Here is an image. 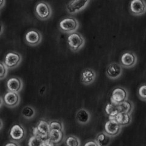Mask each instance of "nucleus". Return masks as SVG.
<instances>
[{
    "mask_svg": "<svg viewBox=\"0 0 146 146\" xmlns=\"http://www.w3.org/2000/svg\"><path fill=\"white\" fill-rule=\"evenodd\" d=\"M68 44L72 52H78L84 46L85 38L80 33L74 32L68 35Z\"/></svg>",
    "mask_w": 146,
    "mask_h": 146,
    "instance_id": "f257e3e1",
    "label": "nucleus"
},
{
    "mask_svg": "<svg viewBox=\"0 0 146 146\" xmlns=\"http://www.w3.org/2000/svg\"><path fill=\"white\" fill-rule=\"evenodd\" d=\"M59 29L63 33L71 34L76 32L79 27V23L73 17L63 18L59 23Z\"/></svg>",
    "mask_w": 146,
    "mask_h": 146,
    "instance_id": "f03ea898",
    "label": "nucleus"
},
{
    "mask_svg": "<svg viewBox=\"0 0 146 146\" xmlns=\"http://www.w3.org/2000/svg\"><path fill=\"white\" fill-rule=\"evenodd\" d=\"M35 15L40 20H47L51 18L52 11L49 4L44 1L36 4L35 9Z\"/></svg>",
    "mask_w": 146,
    "mask_h": 146,
    "instance_id": "7ed1b4c3",
    "label": "nucleus"
},
{
    "mask_svg": "<svg viewBox=\"0 0 146 146\" xmlns=\"http://www.w3.org/2000/svg\"><path fill=\"white\" fill-rule=\"evenodd\" d=\"M51 130L49 122L44 120H40L37 125L33 129V134L43 141L49 139V133Z\"/></svg>",
    "mask_w": 146,
    "mask_h": 146,
    "instance_id": "20e7f679",
    "label": "nucleus"
},
{
    "mask_svg": "<svg viewBox=\"0 0 146 146\" xmlns=\"http://www.w3.org/2000/svg\"><path fill=\"white\" fill-rule=\"evenodd\" d=\"M22 60L21 54L15 51H10L6 54L4 63L9 69H14L20 65Z\"/></svg>",
    "mask_w": 146,
    "mask_h": 146,
    "instance_id": "39448f33",
    "label": "nucleus"
},
{
    "mask_svg": "<svg viewBox=\"0 0 146 146\" xmlns=\"http://www.w3.org/2000/svg\"><path fill=\"white\" fill-rule=\"evenodd\" d=\"M90 0H71L66 5V11L70 14H75L88 6Z\"/></svg>",
    "mask_w": 146,
    "mask_h": 146,
    "instance_id": "423d86ee",
    "label": "nucleus"
},
{
    "mask_svg": "<svg viewBox=\"0 0 146 146\" xmlns=\"http://www.w3.org/2000/svg\"><path fill=\"white\" fill-rule=\"evenodd\" d=\"M122 127L117 122L115 118H110L104 125V131L112 138L121 133Z\"/></svg>",
    "mask_w": 146,
    "mask_h": 146,
    "instance_id": "0eeeda50",
    "label": "nucleus"
},
{
    "mask_svg": "<svg viewBox=\"0 0 146 146\" xmlns=\"http://www.w3.org/2000/svg\"><path fill=\"white\" fill-rule=\"evenodd\" d=\"M129 93L127 90L122 86H117L112 91L110 97L111 103L117 105L128 99Z\"/></svg>",
    "mask_w": 146,
    "mask_h": 146,
    "instance_id": "6e6552de",
    "label": "nucleus"
},
{
    "mask_svg": "<svg viewBox=\"0 0 146 146\" xmlns=\"http://www.w3.org/2000/svg\"><path fill=\"white\" fill-rule=\"evenodd\" d=\"M129 9L131 15H143L146 12V2L144 0H131L130 3Z\"/></svg>",
    "mask_w": 146,
    "mask_h": 146,
    "instance_id": "1a4fd4ad",
    "label": "nucleus"
},
{
    "mask_svg": "<svg viewBox=\"0 0 146 146\" xmlns=\"http://www.w3.org/2000/svg\"><path fill=\"white\" fill-rule=\"evenodd\" d=\"M120 63L112 62L107 66L106 75L108 78L111 80H116L122 76L123 69Z\"/></svg>",
    "mask_w": 146,
    "mask_h": 146,
    "instance_id": "9d476101",
    "label": "nucleus"
},
{
    "mask_svg": "<svg viewBox=\"0 0 146 146\" xmlns=\"http://www.w3.org/2000/svg\"><path fill=\"white\" fill-rule=\"evenodd\" d=\"M138 58L136 55L131 51H127L122 54L120 59V64L123 68H131L137 63Z\"/></svg>",
    "mask_w": 146,
    "mask_h": 146,
    "instance_id": "9b49d317",
    "label": "nucleus"
},
{
    "mask_svg": "<svg viewBox=\"0 0 146 146\" xmlns=\"http://www.w3.org/2000/svg\"><path fill=\"white\" fill-rule=\"evenodd\" d=\"M4 104L8 108H15L20 103V96L18 93L8 91L4 95Z\"/></svg>",
    "mask_w": 146,
    "mask_h": 146,
    "instance_id": "f8f14e48",
    "label": "nucleus"
},
{
    "mask_svg": "<svg viewBox=\"0 0 146 146\" xmlns=\"http://www.w3.org/2000/svg\"><path fill=\"white\" fill-rule=\"evenodd\" d=\"M42 40V35L40 32L35 29H32L29 31L26 34L25 41L26 43L31 46H35L38 45Z\"/></svg>",
    "mask_w": 146,
    "mask_h": 146,
    "instance_id": "ddd939ff",
    "label": "nucleus"
},
{
    "mask_svg": "<svg viewBox=\"0 0 146 146\" xmlns=\"http://www.w3.org/2000/svg\"><path fill=\"white\" fill-rule=\"evenodd\" d=\"M9 135L12 140L20 142L24 139L26 135V130L21 124H15L11 127Z\"/></svg>",
    "mask_w": 146,
    "mask_h": 146,
    "instance_id": "4468645a",
    "label": "nucleus"
},
{
    "mask_svg": "<svg viewBox=\"0 0 146 146\" xmlns=\"http://www.w3.org/2000/svg\"><path fill=\"white\" fill-rule=\"evenodd\" d=\"M96 72L91 68H85L82 71L80 82L85 85L92 84L96 78Z\"/></svg>",
    "mask_w": 146,
    "mask_h": 146,
    "instance_id": "2eb2a0df",
    "label": "nucleus"
},
{
    "mask_svg": "<svg viewBox=\"0 0 146 146\" xmlns=\"http://www.w3.org/2000/svg\"><path fill=\"white\" fill-rule=\"evenodd\" d=\"M6 87L8 91L19 93L23 87V82L18 77H12L6 82Z\"/></svg>",
    "mask_w": 146,
    "mask_h": 146,
    "instance_id": "dca6fc26",
    "label": "nucleus"
},
{
    "mask_svg": "<svg viewBox=\"0 0 146 146\" xmlns=\"http://www.w3.org/2000/svg\"><path fill=\"white\" fill-rule=\"evenodd\" d=\"M76 119L79 124L86 125L88 124L91 120V115L87 110L82 108L77 111Z\"/></svg>",
    "mask_w": 146,
    "mask_h": 146,
    "instance_id": "f3484780",
    "label": "nucleus"
},
{
    "mask_svg": "<svg viewBox=\"0 0 146 146\" xmlns=\"http://www.w3.org/2000/svg\"><path fill=\"white\" fill-rule=\"evenodd\" d=\"M117 122L122 127L130 125L132 122V117L130 113L119 112L115 117Z\"/></svg>",
    "mask_w": 146,
    "mask_h": 146,
    "instance_id": "a211bd4d",
    "label": "nucleus"
},
{
    "mask_svg": "<svg viewBox=\"0 0 146 146\" xmlns=\"http://www.w3.org/2000/svg\"><path fill=\"white\" fill-rule=\"evenodd\" d=\"M98 146H107L111 144L112 137L107 134L105 131L98 133L95 138Z\"/></svg>",
    "mask_w": 146,
    "mask_h": 146,
    "instance_id": "6ab92c4d",
    "label": "nucleus"
},
{
    "mask_svg": "<svg viewBox=\"0 0 146 146\" xmlns=\"http://www.w3.org/2000/svg\"><path fill=\"white\" fill-rule=\"evenodd\" d=\"M63 131L56 129H51L49 133V139L53 144H57L63 140Z\"/></svg>",
    "mask_w": 146,
    "mask_h": 146,
    "instance_id": "aec40b11",
    "label": "nucleus"
},
{
    "mask_svg": "<svg viewBox=\"0 0 146 146\" xmlns=\"http://www.w3.org/2000/svg\"><path fill=\"white\" fill-rule=\"evenodd\" d=\"M119 111L131 113L134 109V105L133 102H131L129 100H125L117 105Z\"/></svg>",
    "mask_w": 146,
    "mask_h": 146,
    "instance_id": "412c9836",
    "label": "nucleus"
},
{
    "mask_svg": "<svg viewBox=\"0 0 146 146\" xmlns=\"http://www.w3.org/2000/svg\"><path fill=\"white\" fill-rule=\"evenodd\" d=\"M105 111L109 119L115 118L117 114L119 113L117 105L112 103H109L107 105Z\"/></svg>",
    "mask_w": 146,
    "mask_h": 146,
    "instance_id": "4be33fe9",
    "label": "nucleus"
},
{
    "mask_svg": "<svg viewBox=\"0 0 146 146\" xmlns=\"http://www.w3.org/2000/svg\"><path fill=\"white\" fill-rule=\"evenodd\" d=\"M36 111L34 107L30 106L24 107L21 110V115L26 119H32L35 116Z\"/></svg>",
    "mask_w": 146,
    "mask_h": 146,
    "instance_id": "5701e85b",
    "label": "nucleus"
},
{
    "mask_svg": "<svg viewBox=\"0 0 146 146\" xmlns=\"http://www.w3.org/2000/svg\"><path fill=\"white\" fill-rule=\"evenodd\" d=\"M65 143L66 145L69 146H80L81 144L79 138L74 135H70L66 137Z\"/></svg>",
    "mask_w": 146,
    "mask_h": 146,
    "instance_id": "b1692460",
    "label": "nucleus"
},
{
    "mask_svg": "<svg viewBox=\"0 0 146 146\" xmlns=\"http://www.w3.org/2000/svg\"><path fill=\"white\" fill-rule=\"evenodd\" d=\"M49 124L51 129H56L64 131V125L62 121L58 120H53L49 121Z\"/></svg>",
    "mask_w": 146,
    "mask_h": 146,
    "instance_id": "393cba45",
    "label": "nucleus"
},
{
    "mask_svg": "<svg viewBox=\"0 0 146 146\" xmlns=\"http://www.w3.org/2000/svg\"><path fill=\"white\" fill-rule=\"evenodd\" d=\"M43 141L38 137L36 136H32L29 139L28 145L29 146H42Z\"/></svg>",
    "mask_w": 146,
    "mask_h": 146,
    "instance_id": "a878e982",
    "label": "nucleus"
},
{
    "mask_svg": "<svg viewBox=\"0 0 146 146\" xmlns=\"http://www.w3.org/2000/svg\"><path fill=\"white\" fill-rule=\"evenodd\" d=\"M138 96L141 100L146 102V84H143L139 86Z\"/></svg>",
    "mask_w": 146,
    "mask_h": 146,
    "instance_id": "bb28decb",
    "label": "nucleus"
},
{
    "mask_svg": "<svg viewBox=\"0 0 146 146\" xmlns=\"http://www.w3.org/2000/svg\"><path fill=\"white\" fill-rule=\"evenodd\" d=\"M0 65H1V80H3L4 78H6L7 75L9 68L4 64V62H1Z\"/></svg>",
    "mask_w": 146,
    "mask_h": 146,
    "instance_id": "cd10ccee",
    "label": "nucleus"
},
{
    "mask_svg": "<svg viewBox=\"0 0 146 146\" xmlns=\"http://www.w3.org/2000/svg\"><path fill=\"white\" fill-rule=\"evenodd\" d=\"M85 146H88V145H96V146H98V143H96V140H90V141H88L86 142L85 144H84Z\"/></svg>",
    "mask_w": 146,
    "mask_h": 146,
    "instance_id": "c85d7f7f",
    "label": "nucleus"
},
{
    "mask_svg": "<svg viewBox=\"0 0 146 146\" xmlns=\"http://www.w3.org/2000/svg\"><path fill=\"white\" fill-rule=\"evenodd\" d=\"M19 145H20V144L18 143V141H16L14 140L11 141H10V142L6 144V146H18Z\"/></svg>",
    "mask_w": 146,
    "mask_h": 146,
    "instance_id": "c756f323",
    "label": "nucleus"
},
{
    "mask_svg": "<svg viewBox=\"0 0 146 146\" xmlns=\"http://www.w3.org/2000/svg\"><path fill=\"white\" fill-rule=\"evenodd\" d=\"M55 145V144H53L49 139H48L43 141L42 146H50V145Z\"/></svg>",
    "mask_w": 146,
    "mask_h": 146,
    "instance_id": "7c9ffc66",
    "label": "nucleus"
},
{
    "mask_svg": "<svg viewBox=\"0 0 146 146\" xmlns=\"http://www.w3.org/2000/svg\"><path fill=\"white\" fill-rule=\"evenodd\" d=\"M6 4V0H1V9H3V7Z\"/></svg>",
    "mask_w": 146,
    "mask_h": 146,
    "instance_id": "2f4dec72",
    "label": "nucleus"
},
{
    "mask_svg": "<svg viewBox=\"0 0 146 146\" xmlns=\"http://www.w3.org/2000/svg\"><path fill=\"white\" fill-rule=\"evenodd\" d=\"M3 25H1V34H3Z\"/></svg>",
    "mask_w": 146,
    "mask_h": 146,
    "instance_id": "473e14b6",
    "label": "nucleus"
},
{
    "mask_svg": "<svg viewBox=\"0 0 146 146\" xmlns=\"http://www.w3.org/2000/svg\"><path fill=\"white\" fill-rule=\"evenodd\" d=\"M1 129H2V128H3V121H1Z\"/></svg>",
    "mask_w": 146,
    "mask_h": 146,
    "instance_id": "72a5a7b5",
    "label": "nucleus"
}]
</instances>
